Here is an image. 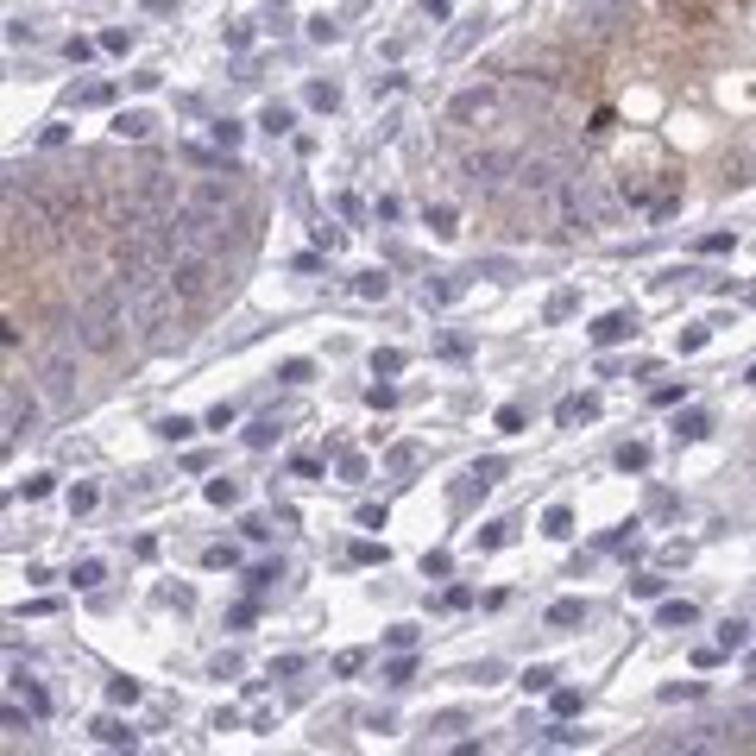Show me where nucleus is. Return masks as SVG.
<instances>
[{
    "label": "nucleus",
    "instance_id": "f257e3e1",
    "mask_svg": "<svg viewBox=\"0 0 756 756\" xmlns=\"http://www.w3.org/2000/svg\"><path fill=\"white\" fill-rule=\"evenodd\" d=\"M177 284H170V271H145V277H126V309H132V328H139V341L151 347V354H164V347H177Z\"/></svg>",
    "mask_w": 756,
    "mask_h": 756
},
{
    "label": "nucleus",
    "instance_id": "f03ea898",
    "mask_svg": "<svg viewBox=\"0 0 756 756\" xmlns=\"http://www.w3.org/2000/svg\"><path fill=\"white\" fill-rule=\"evenodd\" d=\"M126 322H132V309H126L121 277H102V284H89V290L76 296V341H82L89 354H108V347L121 341Z\"/></svg>",
    "mask_w": 756,
    "mask_h": 756
},
{
    "label": "nucleus",
    "instance_id": "7ed1b4c3",
    "mask_svg": "<svg viewBox=\"0 0 756 756\" xmlns=\"http://www.w3.org/2000/svg\"><path fill=\"white\" fill-rule=\"evenodd\" d=\"M170 284H177V296L196 309V303H208V290H215V252H183L177 265H170Z\"/></svg>",
    "mask_w": 756,
    "mask_h": 756
},
{
    "label": "nucleus",
    "instance_id": "20e7f679",
    "mask_svg": "<svg viewBox=\"0 0 756 756\" xmlns=\"http://www.w3.org/2000/svg\"><path fill=\"white\" fill-rule=\"evenodd\" d=\"M38 378H44V397H51V403H70V397H76V378H82L76 347H51L44 366H38Z\"/></svg>",
    "mask_w": 756,
    "mask_h": 756
},
{
    "label": "nucleus",
    "instance_id": "39448f33",
    "mask_svg": "<svg viewBox=\"0 0 756 756\" xmlns=\"http://www.w3.org/2000/svg\"><path fill=\"white\" fill-rule=\"evenodd\" d=\"M574 189H580V208H586L593 228H612V221H618V196L606 189V177L586 170V177H574Z\"/></svg>",
    "mask_w": 756,
    "mask_h": 756
},
{
    "label": "nucleus",
    "instance_id": "423d86ee",
    "mask_svg": "<svg viewBox=\"0 0 756 756\" xmlns=\"http://www.w3.org/2000/svg\"><path fill=\"white\" fill-rule=\"evenodd\" d=\"M32 422H38V397H32L19 378H6V441L32 435Z\"/></svg>",
    "mask_w": 756,
    "mask_h": 756
},
{
    "label": "nucleus",
    "instance_id": "0eeeda50",
    "mask_svg": "<svg viewBox=\"0 0 756 756\" xmlns=\"http://www.w3.org/2000/svg\"><path fill=\"white\" fill-rule=\"evenodd\" d=\"M580 19H586V32L612 38L618 25H630V0H580Z\"/></svg>",
    "mask_w": 756,
    "mask_h": 756
},
{
    "label": "nucleus",
    "instance_id": "6e6552de",
    "mask_svg": "<svg viewBox=\"0 0 756 756\" xmlns=\"http://www.w3.org/2000/svg\"><path fill=\"white\" fill-rule=\"evenodd\" d=\"M189 202H202V208L228 215V208L240 202V183H234V177H202V183H189Z\"/></svg>",
    "mask_w": 756,
    "mask_h": 756
},
{
    "label": "nucleus",
    "instance_id": "1a4fd4ad",
    "mask_svg": "<svg viewBox=\"0 0 756 756\" xmlns=\"http://www.w3.org/2000/svg\"><path fill=\"white\" fill-rule=\"evenodd\" d=\"M517 183L542 202V196H555V189H561V170H555L548 158H529V164H517Z\"/></svg>",
    "mask_w": 756,
    "mask_h": 756
},
{
    "label": "nucleus",
    "instance_id": "9d476101",
    "mask_svg": "<svg viewBox=\"0 0 756 756\" xmlns=\"http://www.w3.org/2000/svg\"><path fill=\"white\" fill-rule=\"evenodd\" d=\"M492 108H499V89H467V95H454L448 114H454V121H486Z\"/></svg>",
    "mask_w": 756,
    "mask_h": 756
},
{
    "label": "nucleus",
    "instance_id": "9b49d317",
    "mask_svg": "<svg viewBox=\"0 0 756 756\" xmlns=\"http://www.w3.org/2000/svg\"><path fill=\"white\" fill-rule=\"evenodd\" d=\"M510 164H517L510 151H480V158H473L467 170H473V183H486V189H492V183H499V177L510 170Z\"/></svg>",
    "mask_w": 756,
    "mask_h": 756
},
{
    "label": "nucleus",
    "instance_id": "f8f14e48",
    "mask_svg": "<svg viewBox=\"0 0 756 756\" xmlns=\"http://www.w3.org/2000/svg\"><path fill=\"white\" fill-rule=\"evenodd\" d=\"M625 334H636V315H630V309H612V315L593 328V341H599V347H612V341H625Z\"/></svg>",
    "mask_w": 756,
    "mask_h": 756
},
{
    "label": "nucleus",
    "instance_id": "ddd939ff",
    "mask_svg": "<svg viewBox=\"0 0 756 756\" xmlns=\"http://www.w3.org/2000/svg\"><path fill=\"white\" fill-rule=\"evenodd\" d=\"M473 38H486V19H460V32L448 38V57H460V51L473 44Z\"/></svg>",
    "mask_w": 756,
    "mask_h": 756
},
{
    "label": "nucleus",
    "instance_id": "4468645a",
    "mask_svg": "<svg viewBox=\"0 0 756 756\" xmlns=\"http://www.w3.org/2000/svg\"><path fill=\"white\" fill-rule=\"evenodd\" d=\"M706 429H712V416H706V410H687V416L674 422V435H681V441H700Z\"/></svg>",
    "mask_w": 756,
    "mask_h": 756
},
{
    "label": "nucleus",
    "instance_id": "2eb2a0df",
    "mask_svg": "<svg viewBox=\"0 0 756 756\" xmlns=\"http://www.w3.org/2000/svg\"><path fill=\"white\" fill-rule=\"evenodd\" d=\"M548 625H586V606L580 599H561V606H548Z\"/></svg>",
    "mask_w": 756,
    "mask_h": 756
},
{
    "label": "nucleus",
    "instance_id": "dca6fc26",
    "mask_svg": "<svg viewBox=\"0 0 756 756\" xmlns=\"http://www.w3.org/2000/svg\"><path fill=\"white\" fill-rule=\"evenodd\" d=\"M158 435H164V441H189V435H196V422H189V416H164V422H158Z\"/></svg>",
    "mask_w": 756,
    "mask_h": 756
},
{
    "label": "nucleus",
    "instance_id": "f3484780",
    "mask_svg": "<svg viewBox=\"0 0 756 756\" xmlns=\"http://www.w3.org/2000/svg\"><path fill=\"white\" fill-rule=\"evenodd\" d=\"M126 132V139H145V132H151V121H145V114H121V121H114Z\"/></svg>",
    "mask_w": 756,
    "mask_h": 756
},
{
    "label": "nucleus",
    "instance_id": "a211bd4d",
    "mask_svg": "<svg viewBox=\"0 0 756 756\" xmlns=\"http://www.w3.org/2000/svg\"><path fill=\"white\" fill-rule=\"evenodd\" d=\"M662 625H668V630L693 625V606H662Z\"/></svg>",
    "mask_w": 756,
    "mask_h": 756
},
{
    "label": "nucleus",
    "instance_id": "6ab92c4d",
    "mask_svg": "<svg viewBox=\"0 0 756 756\" xmlns=\"http://www.w3.org/2000/svg\"><path fill=\"white\" fill-rule=\"evenodd\" d=\"M95 738H102V744H132V732H121L114 719H102V725H95Z\"/></svg>",
    "mask_w": 756,
    "mask_h": 756
},
{
    "label": "nucleus",
    "instance_id": "aec40b11",
    "mask_svg": "<svg viewBox=\"0 0 756 756\" xmlns=\"http://www.w3.org/2000/svg\"><path fill=\"white\" fill-rule=\"evenodd\" d=\"M290 121H296L290 108H265V132H290Z\"/></svg>",
    "mask_w": 756,
    "mask_h": 756
},
{
    "label": "nucleus",
    "instance_id": "412c9836",
    "mask_svg": "<svg viewBox=\"0 0 756 756\" xmlns=\"http://www.w3.org/2000/svg\"><path fill=\"white\" fill-rule=\"evenodd\" d=\"M271 435H277V422H271V416H265V422H252V429H247V441H252V448H265Z\"/></svg>",
    "mask_w": 756,
    "mask_h": 756
},
{
    "label": "nucleus",
    "instance_id": "4be33fe9",
    "mask_svg": "<svg viewBox=\"0 0 756 756\" xmlns=\"http://www.w3.org/2000/svg\"><path fill=\"white\" fill-rule=\"evenodd\" d=\"M208 499H215V504H234V499H240V486H234V480H215V486H208Z\"/></svg>",
    "mask_w": 756,
    "mask_h": 756
},
{
    "label": "nucleus",
    "instance_id": "5701e85b",
    "mask_svg": "<svg viewBox=\"0 0 756 756\" xmlns=\"http://www.w3.org/2000/svg\"><path fill=\"white\" fill-rule=\"evenodd\" d=\"M108 95H114V89H108V82H89V89H82V95H76V102H89V108H102V102H108Z\"/></svg>",
    "mask_w": 756,
    "mask_h": 756
},
{
    "label": "nucleus",
    "instance_id": "b1692460",
    "mask_svg": "<svg viewBox=\"0 0 756 756\" xmlns=\"http://www.w3.org/2000/svg\"><path fill=\"white\" fill-rule=\"evenodd\" d=\"M76 586H102V561H82L76 567Z\"/></svg>",
    "mask_w": 756,
    "mask_h": 756
},
{
    "label": "nucleus",
    "instance_id": "393cba45",
    "mask_svg": "<svg viewBox=\"0 0 756 756\" xmlns=\"http://www.w3.org/2000/svg\"><path fill=\"white\" fill-rule=\"evenodd\" d=\"M499 429H510V435L523 429V410H517V403H504V410H499Z\"/></svg>",
    "mask_w": 756,
    "mask_h": 756
},
{
    "label": "nucleus",
    "instance_id": "a878e982",
    "mask_svg": "<svg viewBox=\"0 0 756 756\" xmlns=\"http://www.w3.org/2000/svg\"><path fill=\"white\" fill-rule=\"evenodd\" d=\"M744 725H756V706H751V712H744Z\"/></svg>",
    "mask_w": 756,
    "mask_h": 756
}]
</instances>
